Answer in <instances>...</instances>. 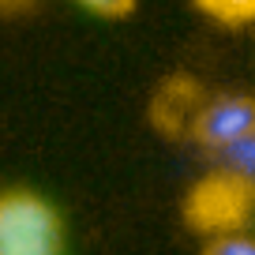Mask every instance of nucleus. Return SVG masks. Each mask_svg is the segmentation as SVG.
Segmentation results:
<instances>
[{"instance_id":"f257e3e1","label":"nucleus","mask_w":255,"mask_h":255,"mask_svg":"<svg viewBox=\"0 0 255 255\" xmlns=\"http://www.w3.org/2000/svg\"><path fill=\"white\" fill-rule=\"evenodd\" d=\"M180 214L188 229H195L203 240L248 233V225L255 222V184L233 169L218 165L188 188Z\"/></svg>"},{"instance_id":"f03ea898","label":"nucleus","mask_w":255,"mask_h":255,"mask_svg":"<svg viewBox=\"0 0 255 255\" xmlns=\"http://www.w3.org/2000/svg\"><path fill=\"white\" fill-rule=\"evenodd\" d=\"M0 255H64V218L38 191H0Z\"/></svg>"},{"instance_id":"423d86ee","label":"nucleus","mask_w":255,"mask_h":255,"mask_svg":"<svg viewBox=\"0 0 255 255\" xmlns=\"http://www.w3.org/2000/svg\"><path fill=\"white\" fill-rule=\"evenodd\" d=\"M222 165L233 169V173H240V176H248V180L255 184V135H248V139H240L237 146H229V150L222 154Z\"/></svg>"},{"instance_id":"20e7f679","label":"nucleus","mask_w":255,"mask_h":255,"mask_svg":"<svg viewBox=\"0 0 255 255\" xmlns=\"http://www.w3.org/2000/svg\"><path fill=\"white\" fill-rule=\"evenodd\" d=\"M203 102H207V94L199 90V83L188 79V75H176V79L158 87V94L150 102V120L165 135H191Z\"/></svg>"},{"instance_id":"0eeeda50","label":"nucleus","mask_w":255,"mask_h":255,"mask_svg":"<svg viewBox=\"0 0 255 255\" xmlns=\"http://www.w3.org/2000/svg\"><path fill=\"white\" fill-rule=\"evenodd\" d=\"M199 255H255L252 233H233V237H210Z\"/></svg>"},{"instance_id":"6e6552de","label":"nucleus","mask_w":255,"mask_h":255,"mask_svg":"<svg viewBox=\"0 0 255 255\" xmlns=\"http://www.w3.org/2000/svg\"><path fill=\"white\" fill-rule=\"evenodd\" d=\"M87 11L94 15H105V19H117V15H128V11L135 8V0H79Z\"/></svg>"},{"instance_id":"39448f33","label":"nucleus","mask_w":255,"mask_h":255,"mask_svg":"<svg viewBox=\"0 0 255 255\" xmlns=\"http://www.w3.org/2000/svg\"><path fill=\"white\" fill-rule=\"evenodd\" d=\"M210 19L218 23H229V26H240V23H252L255 19V0H195Z\"/></svg>"},{"instance_id":"7ed1b4c3","label":"nucleus","mask_w":255,"mask_h":255,"mask_svg":"<svg viewBox=\"0 0 255 255\" xmlns=\"http://www.w3.org/2000/svg\"><path fill=\"white\" fill-rule=\"evenodd\" d=\"M248 135H255V98L248 94L207 98L195 117V128H191V139L214 154H225Z\"/></svg>"}]
</instances>
